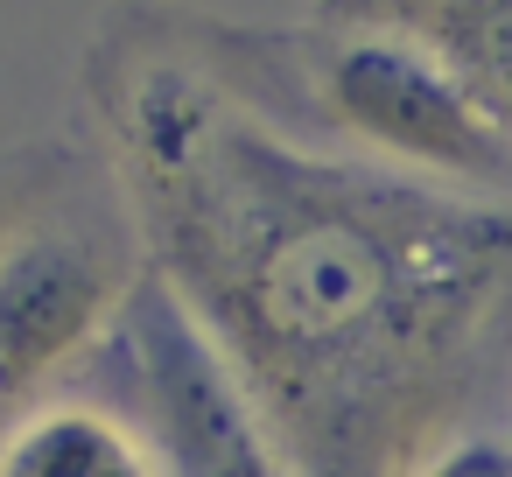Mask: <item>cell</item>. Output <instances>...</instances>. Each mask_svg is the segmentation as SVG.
Masks as SVG:
<instances>
[{"instance_id":"1","label":"cell","mask_w":512,"mask_h":477,"mask_svg":"<svg viewBox=\"0 0 512 477\" xmlns=\"http://www.w3.org/2000/svg\"><path fill=\"white\" fill-rule=\"evenodd\" d=\"M92 106L148 267L295 477H414L512 379V204L323 148L169 36H106Z\"/></svg>"},{"instance_id":"2","label":"cell","mask_w":512,"mask_h":477,"mask_svg":"<svg viewBox=\"0 0 512 477\" xmlns=\"http://www.w3.org/2000/svg\"><path fill=\"white\" fill-rule=\"evenodd\" d=\"M148 281V246L113 162L43 155L0 197V428L64 393Z\"/></svg>"},{"instance_id":"3","label":"cell","mask_w":512,"mask_h":477,"mask_svg":"<svg viewBox=\"0 0 512 477\" xmlns=\"http://www.w3.org/2000/svg\"><path fill=\"white\" fill-rule=\"evenodd\" d=\"M281 50L302 106L337 148L456 197L512 204V134L421 36L323 15V29L281 36Z\"/></svg>"},{"instance_id":"4","label":"cell","mask_w":512,"mask_h":477,"mask_svg":"<svg viewBox=\"0 0 512 477\" xmlns=\"http://www.w3.org/2000/svg\"><path fill=\"white\" fill-rule=\"evenodd\" d=\"M99 358L120 365L113 400L148 435L162 477H295L267 407L155 267Z\"/></svg>"},{"instance_id":"5","label":"cell","mask_w":512,"mask_h":477,"mask_svg":"<svg viewBox=\"0 0 512 477\" xmlns=\"http://www.w3.org/2000/svg\"><path fill=\"white\" fill-rule=\"evenodd\" d=\"M0 477H162V463L120 400L64 386L0 428Z\"/></svg>"},{"instance_id":"6","label":"cell","mask_w":512,"mask_h":477,"mask_svg":"<svg viewBox=\"0 0 512 477\" xmlns=\"http://www.w3.org/2000/svg\"><path fill=\"white\" fill-rule=\"evenodd\" d=\"M323 15L421 36L512 134V0H323Z\"/></svg>"},{"instance_id":"7","label":"cell","mask_w":512,"mask_h":477,"mask_svg":"<svg viewBox=\"0 0 512 477\" xmlns=\"http://www.w3.org/2000/svg\"><path fill=\"white\" fill-rule=\"evenodd\" d=\"M414 477H512V442L491 435V428H463V435H449Z\"/></svg>"},{"instance_id":"8","label":"cell","mask_w":512,"mask_h":477,"mask_svg":"<svg viewBox=\"0 0 512 477\" xmlns=\"http://www.w3.org/2000/svg\"><path fill=\"white\" fill-rule=\"evenodd\" d=\"M505 400H512V379H505Z\"/></svg>"}]
</instances>
